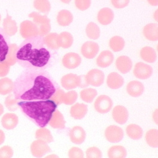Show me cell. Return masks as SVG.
Returning <instances> with one entry per match:
<instances>
[{"label":"cell","instance_id":"cb8c5ba5","mask_svg":"<svg viewBox=\"0 0 158 158\" xmlns=\"http://www.w3.org/2000/svg\"><path fill=\"white\" fill-rule=\"evenodd\" d=\"M49 125L53 128L63 129L65 127V120L59 110H55L50 120Z\"/></svg>","mask_w":158,"mask_h":158},{"label":"cell","instance_id":"5bb4252c","mask_svg":"<svg viewBox=\"0 0 158 158\" xmlns=\"http://www.w3.org/2000/svg\"><path fill=\"white\" fill-rule=\"evenodd\" d=\"M99 48L97 43L93 41H86L81 48V53L86 59L94 58L98 53Z\"/></svg>","mask_w":158,"mask_h":158},{"label":"cell","instance_id":"9a60e30c","mask_svg":"<svg viewBox=\"0 0 158 158\" xmlns=\"http://www.w3.org/2000/svg\"><path fill=\"white\" fill-rule=\"evenodd\" d=\"M112 116L116 123L120 125L125 124L128 119V111L124 106H117L113 110Z\"/></svg>","mask_w":158,"mask_h":158},{"label":"cell","instance_id":"d6986e66","mask_svg":"<svg viewBox=\"0 0 158 158\" xmlns=\"http://www.w3.org/2000/svg\"><path fill=\"white\" fill-rule=\"evenodd\" d=\"M116 66L117 69L122 74L129 73L132 67L131 59L127 56H120L116 60Z\"/></svg>","mask_w":158,"mask_h":158},{"label":"cell","instance_id":"8fae6325","mask_svg":"<svg viewBox=\"0 0 158 158\" xmlns=\"http://www.w3.org/2000/svg\"><path fill=\"white\" fill-rule=\"evenodd\" d=\"M81 76L76 74L69 73L65 75L61 79L60 82L62 86L66 90L74 89L80 86Z\"/></svg>","mask_w":158,"mask_h":158},{"label":"cell","instance_id":"2e32d148","mask_svg":"<svg viewBox=\"0 0 158 158\" xmlns=\"http://www.w3.org/2000/svg\"><path fill=\"white\" fill-rule=\"evenodd\" d=\"M69 137L72 143L76 144H81L86 139V132L82 127L76 126L70 130Z\"/></svg>","mask_w":158,"mask_h":158},{"label":"cell","instance_id":"d6a6232c","mask_svg":"<svg viewBox=\"0 0 158 158\" xmlns=\"http://www.w3.org/2000/svg\"><path fill=\"white\" fill-rule=\"evenodd\" d=\"M14 88V83L12 80L4 77L0 79V94L6 95L10 94Z\"/></svg>","mask_w":158,"mask_h":158},{"label":"cell","instance_id":"1f68e13d","mask_svg":"<svg viewBox=\"0 0 158 158\" xmlns=\"http://www.w3.org/2000/svg\"><path fill=\"white\" fill-rule=\"evenodd\" d=\"M127 155L126 148L122 146H112L108 151V156L110 158H125Z\"/></svg>","mask_w":158,"mask_h":158},{"label":"cell","instance_id":"681fc988","mask_svg":"<svg viewBox=\"0 0 158 158\" xmlns=\"http://www.w3.org/2000/svg\"><path fill=\"white\" fill-rule=\"evenodd\" d=\"M130 0H111L112 5L116 9H122L128 5Z\"/></svg>","mask_w":158,"mask_h":158},{"label":"cell","instance_id":"11a10c76","mask_svg":"<svg viewBox=\"0 0 158 158\" xmlns=\"http://www.w3.org/2000/svg\"><path fill=\"white\" fill-rule=\"evenodd\" d=\"M60 1H61L62 2L65 3V4H69L71 0H60Z\"/></svg>","mask_w":158,"mask_h":158},{"label":"cell","instance_id":"3957f363","mask_svg":"<svg viewBox=\"0 0 158 158\" xmlns=\"http://www.w3.org/2000/svg\"><path fill=\"white\" fill-rule=\"evenodd\" d=\"M18 105L24 114L39 127L44 128L49 122L57 104L52 100L23 101Z\"/></svg>","mask_w":158,"mask_h":158},{"label":"cell","instance_id":"7bdbcfd3","mask_svg":"<svg viewBox=\"0 0 158 158\" xmlns=\"http://www.w3.org/2000/svg\"><path fill=\"white\" fill-rule=\"evenodd\" d=\"M87 158H101L102 153L98 148L91 147L87 149L86 152Z\"/></svg>","mask_w":158,"mask_h":158},{"label":"cell","instance_id":"484cf974","mask_svg":"<svg viewBox=\"0 0 158 158\" xmlns=\"http://www.w3.org/2000/svg\"><path fill=\"white\" fill-rule=\"evenodd\" d=\"M143 34L147 39L155 41L158 40V27L156 23H149L143 28Z\"/></svg>","mask_w":158,"mask_h":158},{"label":"cell","instance_id":"9f6ffc18","mask_svg":"<svg viewBox=\"0 0 158 158\" xmlns=\"http://www.w3.org/2000/svg\"><path fill=\"white\" fill-rule=\"evenodd\" d=\"M1 15H0V21H1Z\"/></svg>","mask_w":158,"mask_h":158},{"label":"cell","instance_id":"f35d334b","mask_svg":"<svg viewBox=\"0 0 158 158\" xmlns=\"http://www.w3.org/2000/svg\"><path fill=\"white\" fill-rule=\"evenodd\" d=\"M34 6L41 13H49L51 9V5L49 0H34Z\"/></svg>","mask_w":158,"mask_h":158},{"label":"cell","instance_id":"9c48e42d","mask_svg":"<svg viewBox=\"0 0 158 158\" xmlns=\"http://www.w3.org/2000/svg\"><path fill=\"white\" fill-rule=\"evenodd\" d=\"M124 136L123 129L116 125H110L105 131V137L107 141L116 143L122 140Z\"/></svg>","mask_w":158,"mask_h":158},{"label":"cell","instance_id":"ac0fdd59","mask_svg":"<svg viewBox=\"0 0 158 158\" xmlns=\"http://www.w3.org/2000/svg\"><path fill=\"white\" fill-rule=\"evenodd\" d=\"M114 55L110 50L102 51L97 59V64L101 68H107L113 62Z\"/></svg>","mask_w":158,"mask_h":158},{"label":"cell","instance_id":"83f0119b","mask_svg":"<svg viewBox=\"0 0 158 158\" xmlns=\"http://www.w3.org/2000/svg\"><path fill=\"white\" fill-rule=\"evenodd\" d=\"M56 19L60 26L67 27L69 25L73 22V16L69 10H62L58 13Z\"/></svg>","mask_w":158,"mask_h":158},{"label":"cell","instance_id":"7dc6e473","mask_svg":"<svg viewBox=\"0 0 158 158\" xmlns=\"http://www.w3.org/2000/svg\"><path fill=\"white\" fill-rule=\"evenodd\" d=\"M64 94V90L62 89H60L59 88L55 92V94L52 96L50 99L51 100L54 101L58 106L62 103V97H63Z\"/></svg>","mask_w":158,"mask_h":158},{"label":"cell","instance_id":"836d02e7","mask_svg":"<svg viewBox=\"0 0 158 158\" xmlns=\"http://www.w3.org/2000/svg\"><path fill=\"white\" fill-rule=\"evenodd\" d=\"M146 141L148 146L153 148H158V131L156 129H150L146 132Z\"/></svg>","mask_w":158,"mask_h":158},{"label":"cell","instance_id":"e575fe53","mask_svg":"<svg viewBox=\"0 0 158 158\" xmlns=\"http://www.w3.org/2000/svg\"><path fill=\"white\" fill-rule=\"evenodd\" d=\"M125 40L120 36H114L110 39L109 41V46L110 49L115 52L122 50L125 47Z\"/></svg>","mask_w":158,"mask_h":158},{"label":"cell","instance_id":"b9f144b4","mask_svg":"<svg viewBox=\"0 0 158 158\" xmlns=\"http://www.w3.org/2000/svg\"><path fill=\"white\" fill-rule=\"evenodd\" d=\"M4 104L6 107L11 111H15L17 110L19 107L17 99L15 98L12 94H10L6 98Z\"/></svg>","mask_w":158,"mask_h":158},{"label":"cell","instance_id":"816d5d0a","mask_svg":"<svg viewBox=\"0 0 158 158\" xmlns=\"http://www.w3.org/2000/svg\"><path fill=\"white\" fill-rule=\"evenodd\" d=\"M5 138H6V136H5L4 132L0 129V145H1L4 142Z\"/></svg>","mask_w":158,"mask_h":158},{"label":"cell","instance_id":"7402d4cb","mask_svg":"<svg viewBox=\"0 0 158 158\" xmlns=\"http://www.w3.org/2000/svg\"><path fill=\"white\" fill-rule=\"evenodd\" d=\"M123 83L124 79L118 73L113 72L109 74L107 79V85L110 89H119Z\"/></svg>","mask_w":158,"mask_h":158},{"label":"cell","instance_id":"5b68a950","mask_svg":"<svg viewBox=\"0 0 158 158\" xmlns=\"http://www.w3.org/2000/svg\"><path fill=\"white\" fill-rule=\"evenodd\" d=\"M20 34L23 39H28L39 35V29L37 25L31 20L23 21L20 26Z\"/></svg>","mask_w":158,"mask_h":158},{"label":"cell","instance_id":"d590c367","mask_svg":"<svg viewBox=\"0 0 158 158\" xmlns=\"http://www.w3.org/2000/svg\"><path fill=\"white\" fill-rule=\"evenodd\" d=\"M86 33L89 39L97 40L100 36V30L98 26L96 23L94 22H90L86 26Z\"/></svg>","mask_w":158,"mask_h":158},{"label":"cell","instance_id":"4fadbf2b","mask_svg":"<svg viewBox=\"0 0 158 158\" xmlns=\"http://www.w3.org/2000/svg\"><path fill=\"white\" fill-rule=\"evenodd\" d=\"M62 62L65 68L68 69H74L80 65L81 58L77 53L70 52L64 56Z\"/></svg>","mask_w":158,"mask_h":158},{"label":"cell","instance_id":"4dcf8cb0","mask_svg":"<svg viewBox=\"0 0 158 158\" xmlns=\"http://www.w3.org/2000/svg\"><path fill=\"white\" fill-rule=\"evenodd\" d=\"M58 36L57 33H49L45 37L43 38L44 42L46 46L50 50H58L59 49L58 44Z\"/></svg>","mask_w":158,"mask_h":158},{"label":"cell","instance_id":"f1b7e54d","mask_svg":"<svg viewBox=\"0 0 158 158\" xmlns=\"http://www.w3.org/2000/svg\"><path fill=\"white\" fill-rule=\"evenodd\" d=\"M126 132L129 138L137 140L141 138L143 134V129L136 124H130L127 127Z\"/></svg>","mask_w":158,"mask_h":158},{"label":"cell","instance_id":"8992f818","mask_svg":"<svg viewBox=\"0 0 158 158\" xmlns=\"http://www.w3.org/2000/svg\"><path fill=\"white\" fill-rule=\"evenodd\" d=\"M31 152L34 157L41 158L46 154L51 152V149L46 142L37 139L31 144Z\"/></svg>","mask_w":158,"mask_h":158},{"label":"cell","instance_id":"30bf717a","mask_svg":"<svg viewBox=\"0 0 158 158\" xmlns=\"http://www.w3.org/2000/svg\"><path fill=\"white\" fill-rule=\"evenodd\" d=\"M152 67L143 62H138L134 67V74L138 79L141 80L148 79L152 76Z\"/></svg>","mask_w":158,"mask_h":158},{"label":"cell","instance_id":"e0dca14e","mask_svg":"<svg viewBox=\"0 0 158 158\" xmlns=\"http://www.w3.org/2000/svg\"><path fill=\"white\" fill-rule=\"evenodd\" d=\"M88 106L83 103H76L70 109V114L76 120H81L85 118L88 113Z\"/></svg>","mask_w":158,"mask_h":158},{"label":"cell","instance_id":"f546056e","mask_svg":"<svg viewBox=\"0 0 158 158\" xmlns=\"http://www.w3.org/2000/svg\"><path fill=\"white\" fill-rule=\"evenodd\" d=\"M58 41L59 47L68 49L72 46L74 39L73 35L69 32H62L59 35Z\"/></svg>","mask_w":158,"mask_h":158},{"label":"cell","instance_id":"4316f807","mask_svg":"<svg viewBox=\"0 0 158 158\" xmlns=\"http://www.w3.org/2000/svg\"><path fill=\"white\" fill-rule=\"evenodd\" d=\"M140 56L141 59L149 63H153L157 59L156 51L149 46H146L141 49L140 51Z\"/></svg>","mask_w":158,"mask_h":158},{"label":"cell","instance_id":"f907efd6","mask_svg":"<svg viewBox=\"0 0 158 158\" xmlns=\"http://www.w3.org/2000/svg\"><path fill=\"white\" fill-rule=\"evenodd\" d=\"M89 85L86 81V79H85V76H81V81H80V88H86L89 86Z\"/></svg>","mask_w":158,"mask_h":158},{"label":"cell","instance_id":"db71d44e","mask_svg":"<svg viewBox=\"0 0 158 158\" xmlns=\"http://www.w3.org/2000/svg\"><path fill=\"white\" fill-rule=\"evenodd\" d=\"M4 113V107L0 103V116L2 115Z\"/></svg>","mask_w":158,"mask_h":158},{"label":"cell","instance_id":"f6af8a7d","mask_svg":"<svg viewBox=\"0 0 158 158\" xmlns=\"http://www.w3.org/2000/svg\"><path fill=\"white\" fill-rule=\"evenodd\" d=\"M13 155V151L12 148L4 146L0 148V158H10Z\"/></svg>","mask_w":158,"mask_h":158},{"label":"cell","instance_id":"74e56055","mask_svg":"<svg viewBox=\"0 0 158 158\" xmlns=\"http://www.w3.org/2000/svg\"><path fill=\"white\" fill-rule=\"evenodd\" d=\"M97 95V90L92 88L83 89L80 92V98L87 103L92 102Z\"/></svg>","mask_w":158,"mask_h":158},{"label":"cell","instance_id":"603a6c76","mask_svg":"<svg viewBox=\"0 0 158 158\" xmlns=\"http://www.w3.org/2000/svg\"><path fill=\"white\" fill-rule=\"evenodd\" d=\"M97 19L101 25H107L111 23L114 19V13L110 8H103L99 10Z\"/></svg>","mask_w":158,"mask_h":158},{"label":"cell","instance_id":"ffe728a7","mask_svg":"<svg viewBox=\"0 0 158 158\" xmlns=\"http://www.w3.org/2000/svg\"><path fill=\"white\" fill-rule=\"evenodd\" d=\"M144 90L143 84L138 81L134 80L130 81L127 86V91L129 95L132 97L141 96Z\"/></svg>","mask_w":158,"mask_h":158},{"label":"cell","instance_id":"44dd1931","mask_svg":"<svg viewBox=\"0 0 158 158\" xmlns=\"http://www.w3.org/2000/svg\"><path fill=\"white\" fill-rule=\"evenodd\" d=\"M19 118L14 113H6L1 118V123L4 128L11 130L15 128L18 124Z\"/></svg>","mask_w":158,"mask_h":158},{"label":"cell","instance_id":"ee69618b","mask_svg":"<svg viewBox=\"0 0 158 158\" xmlns=\"http://www.w3.org/2000/svg\"><path fill=\"white\" fill-rule=\"evenodd\" d=\"M91 4V0H75V5L80 10L88 9Z\"/></svg>","mask_w":158,"mask_h":158},{"label":"cell","instance_id":"c3c4849f","mask_svg":"<svg viewBox=\"0 0 158 158\" xmlns=\"http://www.w3.org/2000/svg\"><path fill=\"white\" fill-rule=\"evenodd\" d=\"M10 65L6 61L0 62V77H6L9 73Z\"/></svg>","mask_w":158,"mask_h":158},{"label":"cell","instance_id":"f5cc1de1","mask_svg":"<svg viewBox=\"0 0 158 158\" xmlns=\"http://www.w3.org/2000/svg\"><path fill=\"white\" fill-rule=\"evenodd\" d=\"M148 3L153 6H157L158 4V0H148Z\"/></svg>","mask_w":158,"mask_h":158},{"label":"cell","instance_id":"bcb514c9","mask_svg":"<svg viewBox=\"0 0 158 158\" xmlns=\"http://www.w3.org/2000/svg\"><path fill=\"white\" fill-rule=\"evenodd\" d=\"M69 156L70 158H83L84 157V153L80 148L73 147L69 149Z\"/></svg>","mask_w":158,"mask_h":158},{"label":"cell","instance_id":"d4e9b609","mask_svg":"<svg viewBox=\"0 0 158 158\" xmlns=\"http://www.w3.org/2000/svg\"><path fill=\"white\" fill-rule=\"evenodd\" d=\"M3 30L8 36H13L18 32V26L15 20L12 19L9 15L3 20Z\"/></svg>","mask_w":158,"mask_h":158},{"label":"cell","instance_id":"ba28073f","mask_svg":"<svg viewBox=\"0 0 158 158\" xmlns=\"http://www.w3.org/2000/svg\"><path fill=\"white\" fill-rule=\"evenodd\" d=\"M104 73L98 69L90 70L85 76V79L88 83L95 87L101 86L104 81Z\"/></svg>","mask_w":158,"mask_h":158},{"label":"cell","instance_id":"52a82bcc","mask_svg":"<svg viewBox=\"0 0 158 158\" xmlns=\"http://www.w3.org/2000/svg\"><path fill=\"white\" fill-rule=\"evenodd\" d=\"M113 101L107 95H100L97 98L94 103L95 110L101 114L109 112L113 107Z\"/></svg>","mask_w":158,"mask_h":158},{"label":"cell","instance_id":"277c9868","mask_svg":"<svg viewBox=\"0 0 158 158\" xmlns=\"http://www.w3.org/2000/svg\"><path fill=\"white\" fill-rule=\"evenodd\" d=\"M29 17L33 19V22L37 25L40 36L43 37L48 34L51 30L50 20L46 15H41L37 12H32Z\"/></svg>","mask_w":158,"mask_h":158},{"label":"cell","instance_id":"7a4b0ae2","mask_svg":"<svg viewBox=\"0 0 158 158\" xmlns=\"http://www.w3.org/2000/svg\"><path fill=\"white\" fill-rule=\"evenodd\" d=\"M40 35L24 40L16 51V58L21 67L26 69H45L50 66L52 55Z\"/></svg>","mask_w":158,"mask_h":158},{"label":"cell","instance_id":"8d00e7d4","mask_svg":"<svg viewBox=\"0 0 158 158\" xmlns=\"http://www.w3.org/2000/svg\"><path fill=\"white\" fill-rule=\"evenodd\" d=\"M35 138L43 140L47 143H50L53 141V138L50 131L48 129L44 128V127L37 130L35 132Z\"/></svg>","mask_w":158,"mask_h":158},{"label":"cell","instance_id":"60d3db41","mask_svg":"<svg viewBox=\"0 0 158 158\" xmlns=\"http://www.w3.org/2000/svg\"><path fill=\"white\" fill-rule=\"evenodd\" d=\"M18 46L15 44H11L10 48L9 50V53L7 54L6 59L5 60L10 66L13 65L16 63V51L18 50Z\"/></svg>","mask_w":158,"mask_h":158},{"label":"cell","instance_id":"ab89813d","mask_svg":"<svg viewBox=\"0 0 158 158\" xmlns=\"http://www.w3.org/2000/svg\"><path fill=\"white\" fill-rule=\"evenodd\" d=\"M78 94L76 91L71 90L64 94L62 97V103L66 105H73L77 101Z\"/></svg>","mask_w":158,"mask_h":158},{"label":"cell","instance_id":"6da1fadb","mask_svg":"<svg viewBox=\"0 0 158 158\" xmlns=\"http://www.w3.org/2000/svg\"><path fill=\"white\" fill-rule=\"evenodd\" d=\"M59 88L44 69H26L14 83L15 98L20 101L49 99Z\"/></svg>","mask_w":158,"mask_h":158},{"label":"cell","instance_id":"7c38bea8","mask_svg":"<svg viewBox=\"0 0 158 158\" xmlns=\"http://www.w3.org/2000/svg\"><path fill=\"white\" fill-rule=\"evenodd\" d=\"M10 44L9 36L4 30L0 27V62H2L6 59Z\"/></svg>","mask_w":158,"mask_h":158}]
</instances>
